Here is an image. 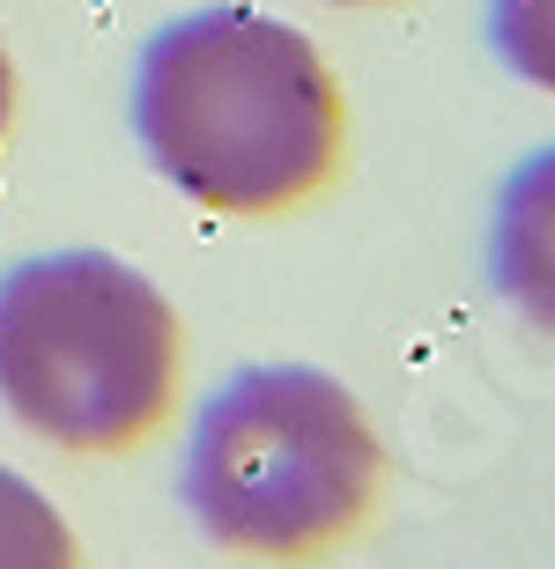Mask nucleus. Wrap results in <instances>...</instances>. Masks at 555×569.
Instances as JSON below:
<instances>
[{"instance_id":"39448f33","label":"nucleus","mask_w":555,"mask_h":569,"mask_svg":"<svg viewBox=\"0 0 555 569\" xmlns=\"http://www.w3.org/2000/svg\"><path fill=\"white\" fill-rule=\"evenodd\" d=\"M0 569H75V532L38 481L0 466Z\"/></svg>"},{"instance_id":"f257e3e1","label":"nucleus","mask_w":555,"mask_h":569,"mask_svg":"<svg viewBox=\"0 0 555 569\" xmlns=\"http://www.w3.org/2000/svg\"><path fill=\"white\" fill-rule=\"evenodd\" d=\"M133 133L192 208L281 214L341 163V82L297 22L222 0L141 44Z\"/></svg>"},{"instance_id":"6e6552de","label":"nucleus","mask_w":555,"mask_h":569,"mask_svg":"<svg viewBox=\"0 0 555 569\" xmlns=\"http://www.w3.org/2000/svg\"><path fill=\"white\" fill-rule=\"evenodd\" d=\"M334 8H370V0H334Z\"/></svg>"},{"instance_id":"f03ea898","label":"nucleus","mask_w":555,"mask_h":569,"mask_svg":"<svg viewBox=\"0 0 555 569\" xmlns=\"http://www.w3.org/2000/svg\"><path fill=\"white\" fill-rule=\"evenodd\" d=\"M378 473V429L334 370L252 362L208 392L178 496L222 555L311 562L370 518Z\"/></svg>"},{"instance_id":"423d86ee","label":"nucleus","mask_w":555,"mask_h":569,"mask_svg":"<svg viewBox=\"0 0 555 569\" xmlns=\"http://www.w3.org/2000/svg\"><path fill=\"white\" fill-rule=\"evenodd\" d=\"M489 44L518 82L555 97V0H489Z\"/></svg>"},{"instance_id":"0eeeda50","label":"nucleus","mask_w":555,"mask_h":569,"mask_svg":"<svg viewBox=\"0 0 555 569\" xmlns=\"http://www.w3.org/2000/svg\"><path fill=\"white\" fill-rule=\"evenodd\" d=\"M8 119H16V67H8V44H0V141H8Z\"/></svg>"},{"instance_id":"7ed1b4c3","label":"nucleus","mask_w":555,"mask_h":569,"mask_svg":"<svg viewBox=\"0 0 555 569\" xmlns=\"http://www.w3.org/2000/svg\"><path fill=\"white\" fill-rule=\"evenodd\" d=\"M178 392V311L111 252H38L0 274V400L60 451H133Z\"/></svg>"},{"instance_id":"20e7f679","label":"nucleus","mask_w":555,"mask_h":569,"mask_svg":"<svg viewBox=\"0 0 555 569\" xmlns=\"http://www.w3.org/2000/svg\"><path fill=\"white\" fill-rule=\"evenodd\" d=\"M489 274H496V296H504L526 326L555 333V141L534 148V156L504 178V192H496Z\"/></svg>"}]
</instances>
